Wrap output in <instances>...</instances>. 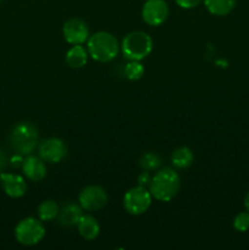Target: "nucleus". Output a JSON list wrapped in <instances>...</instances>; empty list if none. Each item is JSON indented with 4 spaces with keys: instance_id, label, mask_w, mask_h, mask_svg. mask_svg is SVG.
Masks as SVG:
<instances>
[{
    "instance_id": "f257e3e1",
    "label": "nucleus",
    "mask_w": 249,
    "mask_h": 250,
    "mask_svg": "<svg viewBox=\"0 0 249 250\" xmlns=\"http://www.w3.org/2000/svg\"><path fill=\"white\" fill-rule=\"evenodd\" d=\"M181 187V178L173 168L164 167L151 178L149 192L159 202H170L177 195Z\"/></svg>"
},
{
    "instance_id": "f03ea898",
    "label": "nucleus",
    "mask_w": 249,
    "mask_h": 250,
    "mask_svg": "<svg viewBox=\"0 0 249 250\" xmlns=\"http://www.w3.org/2000/svg\"><path fill=\"white\" fill-rule=\"evenodd\" d=\"M87 50L95 61L109 62L119 54V43L109 32H98L88 38Z\"/></svg>"
},
{
    "instance_id": "7ed1b4c3",
    "label": "nucleus",
    "mask_w": 249,
    "mask_h": 250,
    "mask_svg": "<svg viewBox=\"0 0 249 250\" xmlns=\"http://www.w3.org/2000/svg\"><path fill=\"white\" fill-rule=\"evenodd\" d=\"M10 143L17 155H31L38 146V131L31 122L15 125L10 134Z\"/></svg>"
},
{
    "instance_id": "20e7f679",
    "label": "nucleus",
    "mask_w": 249,
    "mask_h": 250,
    "mask_svg": "<svg viewBox=\"0 0 249 250\" xmlns=\"http://www.w3.org/2000/svg\"><path fill=\"white\" fill-rule=\"evenodd\" d=\"M122 53L128 60L139 61L145 59L153 50V39L148 33L134 31L127 34L122 41Z\"/></svg>"
},
{
    "instance_id": "39448f33",
    "label": "nucleus",
    "mask_w": 249,
    "mask_h": 250,
    "mask_svg": "<svg viewBox=\"0 0 249 250\" xmlns=\"http://www.w3.org/2000/svg\"><path fill=\"white\" fill-rule=\"evenodd\" d=\"M45 236V229L42 220L27 217L21 220L15 229V238L19 243L31 247L38 244Z\"/></svg>"
},
{
    "instance_id": "423d86ee",
    "label": "nucleus",
    "mask_w": 249,
    "mask_h": 250,
    "mask_svg": "<svg viewBox=\"0 0 249 250\" xmlns=\"http://www.w3.org/2000/svg\"><path fill=\"white\" fill-rule=\"evenodd\" d=\"M151 194L145 187L137 186L131 188L124 194V207L126 211L131 215H142L149 209L151 204Z\"/></svg>"
},
{
    "instance_id": "0eeeda50",
    "label": "nucleus",
    "mask_w": 249,
    "mask_h": 250,
    "mask_svg": "<svg viewBox=\"0 0 249 250\" xmlns=\"http://www.w3.org/2000/svg\"><path fill=\"white\" fill-rule=\"evenodd\" d=\"M78 202L83 210L98 211L107 204V194L100 186H87L81 190Z\"/></svg>"
},
{
    "instance_id": "6e6552de",
    "label": "nucleus",
    "mask_w": 249,
    "mask_h": 250,
    "mask_svg": "<svg viewBox=\"0 0 249 250\" xmlns=\"http://www.w3.org/2000/svg\"><path fill=\"white\" fill-rule=\"evenodd\" d=\"M168 5L165 0H146L142 9L143 21L149 26H160L168 17Z\"/></svg>"
},
{
    "instance_id": "1a4fd4ad",
    "label": "nucleus",
    "mask_w": 249,
    "mask_h": 250,
    "mask_svg": "<svg viewBox=\"0 0 249 250\" xmlns=\"http://www.w3.org/2000/svg\"><path fill=\"white\" fill-rule=\"evenodd\" d=\"M67 155V146L60 138L45 139L39 146V158L46 163H60Z\"/></svg>"
},
{
    "instance_id": "9d476101",
    "label": "nucleus",
    "mask_w": 249,
    "mask_h": 250,
    "mask_svg": "<svg viewBox=\"0 0 249 250\" xmlns=\"http://www.w3.org/2000/svg\"><path fill=\"white\" fill-rule=\"evenodd\" d=\"M63 38L72 45L83 44L89 38V29L83 20L71 19L65 22L62 27Z\"/></svg>"
},
{
    "instance_id": "9b49d317",
    "label": "nucleus",
    "mask_w": 249,
    "mask_h": 250,
    "mask_svg": "<svg viewBox=\"0 0 249 250\" xmlns=\"http://www.w3.org/2000/svg\"><path fill=\"white\" fill-rule=\"evenodd\" d=\"M0 185L5 194L11 198H21L27 192V183L24 178L15 173H0Z\"/></svg>"
},
{
    "instance_id": "f8f14e48",
    "label": "nucleus",
    "mask_w": 249,
    "mask_h": 250,
    "mask_svg": "<svg viewBox=\"0 0 249 250\" xmlns=\"http://www.w3.org/2000/svg\"><path fill=\"white\" fill-rule=\"evenodd\" d=\"M22 171L28 180L34 181V182L44 180L46 176L45 164L43 159L38 156L27 155V158L22 161Z\"/></svg>"
},
{
    "instance_id": "ddd939ff",
    "label": "nucleus",
    "mask_w": 249,
    "mask_h": 250,
    "mask_svg": "<svg viewBox=\"0 0 249 250\" xmlns=\"http://www.w3.org/2000/svg\"><path fill=\"white\" fill-rule=\"evenodd\" d=\"M82 207L76 203L68 202L61 207L59 210V222L65 227L77 226L78 221L82 217Z\"/></svg>"
},
{
    "instance_id": "4468645a",
    "label": "nucleus",
    "mask_w": 249,
    "mask_h": 250,
    "mask_svg": "<svg viewBox=\"0 0 249 250\" xmlns=\"http://www.w3.org/2000/svg\"><path fill=\"white\" fill-rule=\"evenodd\" d=\"M77 229L82 238H84L85 241H93L99 236L100 232V226L97 219L90 215H82L77 224Z\"/></svg>"
},
{
    "instance_id": "2eb2a0df",
    "label": "nucleus",
    "mask_w": 249,
    "mask_h": 250,
    "mask_svg": "<svg viewBox=\"0 0 249 250\" xmlns=\"http://www.w3.org/2000/svg\"><path fill=\"white\" fill-rule=\"evenodd\" d=\"M237 0H204L208 11L215 16H226L234 9Z\"/></svg>"
},
{
    "instance_id": "dca6fc26",
    "label": "nucleus",
    "mask_w": 249,
    "mask_h": 250,
    "mask_svg": "<svg viewBox=\"0 0 249 250\" xmlns=\"http://www.w3.org/2000/svg\"><path fill=\"white\" fill-rule=\"evenodd\" d=\"M66 62L72 68H81L87 63L88 50H85L82 44L73 45L70 50L66 53Z\"/></svg>"
},
{
    "instance_id": "f3484780",
    "label": "nucleus",
    "mask_w": 249,
    "mask_h": 250,
    "mask_svg": "<svg viewBox=\"0 0 249 250\" xmlns=\"http://www.w3.org/2000/svg\"><path fill=\"white\" fill-rule=\"evenodd\" d=\"M193 160H194V155L193 151L187 146H181L173 150L172 155H171V163L175 167L177 168H187L192 165Z\"/></svg>"
},
{
    "instance_id": "a211bd4d",
    "label": "nucleus",
    "mask_w": 249,
    "mask_h": 250,
    "mask_svg": "<svg viewBox=\"0 0 249 250\" xmlns=\"http://www.w3.org/2000/svg\"><path fill=\"white\" fill-rule=\"evenodd\" d=\"M59 210H60V208L56 204V202L50 199L44 200V202L38 207L39 220H42L43 222L53 221L54 219L58 217Z\"/></svg>"
},
{
    "instance_id": "6ab92c4d",
    "label": "nucleus",
    "mask_w": 249,
    "mask_h": 250,
    "mask_svg": "<svg viewBox=\"0 0 249 250\" xmlns=\"http://www.w3.org/2000/svg\"><path fill=\"white\" fill-rule=\"evenodd\" d=\"M161 165V160L159 158L158 154L151 153V151H148V153L143 154L139 159V166H141L142 170L145 171H151L156 170L159 166Z\"/></svg>"
},
{
    "instance_id": "aec40b11",
    "label": "nucleus",
    "mask_w": 249,
    "mask_h": 250,
    "mask_svg": "<svg viewBox=\"0 0 249 250\" xmlns=\"http://www.w3.org/2000/svg\"><path fill=\"white\" fill-rule=\"evenodd\" d=\"M144 75V67L139 61L131 60L124 67V76L131 81H137L139 78L143 77Z\"/></svg>"
},
{
    "instance_id": "412c9836",
    "label": "nucleus",
    "mask_w": 249,
    "mask_h": 250,
    "mask_svg": "<svg viewBox=\"0 0 249 250\" xmlns=\"http://www.w3.org/2000/svg\"><path fill=\"white\" fill-rule=\"evenodd\" d=\"M233 227L238 232H247L249 229V211L239 212L233 220Z\"/></svg>"
},
{
    "instance_id": "4be33fe9",
    "label": "nucleus",
    "mask_w": 249,
    "mask_h": 250,
    "mask_svg": "<svg viewBox=\"0 0 249 250\" xmlns=\"http://www.w3.org/2000/svg\"><path fill=\"white\" fill-rule=\"evenodd\" d=\"M203 0H176V4L182 9H193L198 6Z\"/></svg>"
},
{
    "instance_id": "5701e85b",
    "label": "nucleus",
    "mask_w": 249,
    "mask_h": 250,
    "mask_svg": "<svg viewBox=\"0 0 249 250\" xmlns=\"http://www.w3.org/2000/svg\"><path fill=\"white\" fill-rule=\"evenodd\" d=\"M151 177L148 172H142L138 177V186H142V187H145V186L150 185Z\"/></svg>"
},
{
    "instance_id": "b1692460",
    "label": "nucleus",
    "mask_w": 249,
    "mask_h": 250,
    "mask_svg": "<svg viewBox=\"0 0 249 250\" xmlns=\"http://www.w3.org/2000/svg\"><path fill=\"white\" fill-rule=\"evenodd\" d=\"M7 161H9V160H7L6 153H5L2 149H0V173H1L2 171H4V168L6 167Z\"/></svg>"
},
{
    "instance_id": "393cba45",
    "label": "nucleus",
    "mask_w": 249,
    "mask_h": 250,
    "mask_svg": "<svg viewBox=\"0 0 249 250\" xmlns=\"http://www.w3.org/2000/svg\"><path fill=\"white\" fill-rule=\"evenodd\" d=\"M244 207H246L247 211H249V192L247 193L246 198H244Z\"/></svg>"
},
{
    "instance_id": "a878e982",
    "label": "nucleus",
    "mask_w": 249,
    "mask_h": 250,
    "mask_svg": "<svg viewBox=\"0 0 249 250\" xmlns=\"http://www.w3.org/2000/svg\"><path fill=\"white\" fill-rule=\"evenodd\" d=\"M0 1H1V0H0Z\"/></svg>"
}]
</instances>
